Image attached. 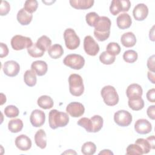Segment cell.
<instances>
[{"mask_svg":"<svg viewBox=\"0 0 155 155\" xmlns=\"http://www.w3.org/2000/svg\"><path fill=\"white\" fill-rule=\"evenodd\" d=\"M111 22L109 18L107 16H100L99 19L94 26V36L99 41L107 40L110 35V28Z\"/></svg>","mask_w":155,"mask_h":155,"instance_id":"6da1fadb","label":"cell"},{"mask_svg":"<svg viewBox=\"0 0 155 155\" xmlns=\"http://www.w3.org/2000/svg\"><path fill=\"white\" fill-rule=\"evenodd\" d=\"M49 126L54 130L58 127H65L69 122V116L64 112L56 109L51 110L48 114Z\"/></svg>","mask_w":155,"mask_h":155,"instance_id":"7a4b0ae2","label":"cell"},{"mask_svg":"<svg viewBox=\"0 0 155 155\" xmlns=\"http://www.w3.org/2000/svg\"><path fill=\"white\" fill-rule=\"evenodd\" d=\"M69 90L74 96H81L84 91V85L82 77L78 74H71L68 78Z\"/></svg>","mask_w":155,"mask_h":155,"instance_id":"3957f363","label":"cell"},{"mask_svg":"<svg viewBox=\"0 0 155 155\" xmlns=\"http://www.w3.org/2000/svg\"><path fill=\"white\" fill-rule=\"evenodd\" d=\"M101 94L107 105L114 106L119 102V95L115 88L111 85L104 87L101 90Z\"/></svg>","mask_w":155,"mask_h":155,"instance_id":"277c9868","label":"cell"},{"mask_svg":"<svg viewBox=\"0 0 155 155\" xmlns=\"http://www.w3.org/2000/svg\"><path fill=\"white\" fill-rule=\"evenodd\" d=\"M64 38L66 47L69 50H75L80 45V39L75 31L71 28H67L64 32Z\"/></svg>","mask_w":155,"mask_h":155,"instance_id":"5b68a950","label":"cell"},{"mask_svg":"<svg viewBox=\"0 0 155 155\" xmlns=\"http://www.w3.org/2000/svg\"><path fill=\"white\" fill-rule=\"evenodd\" d=\"M63 63L66 66L74 70H80L85 65V59L80 54H70L65 57Z\"/></svg>","mask_w":155,"mask_h":155,"instance_id":"8992f818","label":"cell"},{"mask_svg":"<svg viewBox=\"0 0 155 155\" xmlns=\"http://www.w3.org/2000/svg\"><path fill=\"white\" fill-rule=\"evenodd\" d=\"M11 45L15 50H21L28 48L33 44L31 39L26 36L17 35L14 36L11 39Z\"/></svg>","mask_w":155,"mask_h":155,"instance_id":"52a82bcc","label":"cell"},{"mask_svg":"<svg viewBox=\"0 0 155 155\" xmlns=\"http://www.w3.org/2000/svg\"><path fill=\"white\" fill-rule=\"evenodd\" d=\"M131 2L129 0H113L110 6V12L115 16L120 12H127L129 10Z\"/></svg>","mask_w":155,"mask_h":155,"instance_id":"ba28073f","label":"cell"},{"mask_svg":"<svg viewBox=\"0 0 155 155\" xmlns=\"http://www.w3.org/2000/svg\"><path fill=\"white\" fill-rule=\"evenodd\" d=\"M114 120L119 126L127 127L132 122V116L128 111L120 110L114 113Z\"/></svg>","mask_w":155,"mask_h":155,"instance_id":"9c48e42d","label":"cell"},{"mask_svg":"<svg viewBox=\"0 0 155 155\" xmlns=\"http://www.w3.org/2000/svg\"><path fill=\"white\" fill-rule=\"evenodd\" d=\"M84 48L85 53L92 56H96L99 51V46L90 35L86 36L84 40Z\"/></svg>","mask_w":155,"mask_h":155,"instance_id":"30bf717a","label":"cell"},{"mask_svg":"<svg viewBox=\"0 0 155 155\" xmlns=\"http://www.w3.org/2000/svg\"><path fill=\"white\" fill-rule=\"evenodd\" d=\"M66 111L73 117H78L82 116L85 111L84 106L78 102H72L68 104Z\"/></svg>","mask_w":155,"mask_h":155,"instance_id":"8fae6325","label":"cell"},{"mask_svg":"<svg viewBox=\"0 0 155 155\" xmlns=\"http://www.w3.org/2000/svg\"><path fill=\"white\" fill-rule=\"evenodd\" d=\"M2 70L5 75L10 77H14L19 73L20 65L15 61H8L4 64Z\"/></svg>","mask_w":155,"mask_h":155,"instance_id":"7c38bea8","label":"cell"},{"mask_svg":"<svg viewBox=\"0 0 155 155\" xmlns=\"http://www.w3.org/2000/svg\"><path fill=\"white\" fill-rule=\"evenodd\" d=\"M30 121L31 125L35 127L42 126L45 121V113L38 109L33 110L30 114Z\"/></svg>","mask_w":155,"mask_h":155,"instance_id":"4fadbf2b","label":"cell"},{"mask_svg":"<svg viewBox=\"0 0 155 155\" xmlns=\"http://www.w3.org/2000/svg\"><path fill=\"white\" fill-rule=\"evenodd\" d=\"M134 130L139 134H146L151 132L152 126L148 120L145 119H140L135 122Z\"/></svg>","mask_w":155,"mask_h":155,"instance_id":"5bb4252c","label":"cell"},{"mask_svg":"<svg viewBox=\"0 0 155 155\" xmlns=\"http://www.w3.org/2000/svg\"><path fill=\"white\" fill-rule=\"evenodd\" d=\"M133 15L134 18L136 21H143L148 15V8L144 4H138L134 7L133 11Z\"/></svg>","mask_w":155,"mask_h":155,"instance_id":"9a60e30c","label":"cell"},{"mask_svg":"<svg viewBox=\"0 0 155 155\" xmlns=\"http://www.w3.org/2000/svg\"><path fill=\"white\" fill-rule=\"evenodd\" d=\"M15 145L21 151H27L31 147V140L27 136L21 134L15 139Z\"/></svg>","mask_w":155,"mask_h":155,"instance_id":"2e32d148","label":"cell"},{"mask_svg":"<svg viewBox=\"0 0 155 155\" xmlns=\"http://www.w3.org/2000/svg\"><path fill=\"white\" fill-rule=\"evenodd\" d=\"M142 94V88L141 86L137 84H132L130 85L126 90V94L128 99L140 97Z\"/></svg>","mask_w":155,"mask_h":155,"instance_id":"e0dca14e","label":"cell"},{"mask_svg":"<svg viewBox=\"0 0 155 155\" xmlns=\"http://www.w3.org/2000/svg\"><path fill=\"white\" fill-rule=\"evenodd\" d=\"M31 70H32L38 76H42L46 74L48 66L47 63L44 61H36L32 62L31 65Z\"/></svg>","mask_w":155,"mask_h":155,"instance_id":"ac0fdd59","label":"cell"},{"mask_svg":"<svg viewBox=\"0 0 155 155\" xmlns=\"http://www.w3.org/2000/svg\"><path fill=\"white\" fill-rule=\"evenodd\" d=\"M116 23L117 27L122 30H125L128 28L132 23V20L130 16L127 13H124L120 14L117 19H116Z\"/></svg>","mask_w":155,"mask_h":155,"instance_id":"d6986e66","label":"cell"},{"mask_svg":"<svg viewBox=\"0 0 155 155\" xmlns=\"http://www.w3.org/2000/svg\"><path fill=\"white\" fill-rule=\"evenodd\" d=\"M69 2L74 8L85 10L91 8L94 1L93 0H70Z\"/></svg>","mask_w":155,"mask_h":155,"instance_id":"ffe728a7","label":"cell"},{"mask_svg":"<svg viewBox=\"0 0 155 155\" xmlns=\"http://www.w3.org/2000/svg\"><path fill=\"white\" fill-rule=\"evenodd\" d=\"M120 42L125 47H132L134 46L136 43V38L133 32H127L122 35L120 38Z\"/></svg>","mask_w":155,"mask_h":155,"instance_id":"44dd1931","label":"cell"},{"mask_svg":"<svg viewBox=\"0 0 155 155\" xmlns=\"http://www.w3.org/2000/svg\"><path fill=\"white\" fill-rule=\"evenodd\" d=\"M16 18L20 24L22 25H27L31 22L33 18V15L28 13L23 8L18 11Z\"/></svg>","mask_w":155,"mask_h":155,"instance_id":"7402d4cb","label":"cell"},{"mask_svg":"<svg viewBox=\"0 0 155 155\" xmlns=\"http://www.w3.org/2000/svg\"><path fill=\"white\" fill-rule=\"evenodd\" d=\"M36 145L41 149H44L47 146V136L44 130L40 129L36 131L35 135Z\"/></svg>","mask_w":155,"mask_h":155,"instance_id":"603a6c76","label":"cell"},{"mask_svg":"<svg viewBox=\"0 0 155 155\" xmlns=\"http://www.w3.org/2000/svg\"><path fill=\"white\" fill-rule=\"evenodd\" d=\"M37 104L42 109H50L53 107V101L51 97L47 95L40 96L37 101Z\"/></svg>","mask_w":155,"mask_h":155,"instance_id":"cb8c5ba5","label":"cell"},{"mask_svg":"<svg viewBox=\"0 0 155 155\" xmlns=\"http://www.w3.org/2000/svg\"><path fill=\"white\" fill-rule=\"evenodd\" d=\"M47 51L50 58L54 59L59 58L64 53V49L62 47L58 44L51 45Z\"/></svg>","mask_w":155,"mask_h":155,"instance_id":"d4e9b609","label":"cell"},{"mask_svg":"<svg viewBox=\"0 0 155 155\" xmlns=\"http://www.w3.org/2000/svg\"><path fill=\"white\" fill-rule=\"evenodd\" d=\"M24 81L28 87L35 86L37 81L36 74L32 70H27L24 74Z\"/></svg>","mask_w":155,"mask_h":155,"instance_id":"484cf974","label":"cell"},{"mask_svg":"<svg viewBox=\"0 0 155 155\" xmlns=\"http://www.w3.org/2000/svg\"><path fill=\"white\" fill-rule=\"evenodd\" d=\"M23 122L20 119L10 120L8 124V128L12 133H16L21 131L23 128Z\"/></svg>","mask_w":155,"mask_h":155,"instance_id":"4316f807","label":"cell"},{"mask_svg":"<svg viewBox=\"0 0 155 155\" xmlns=\"http://www.w3.org/2000/svg\"><path fill=\"white\" fill-rule=\"evenodd\" d=\"M36 45L44 51H45L48 50V48L51 47V39L45 35H43L41 36L36 42Z\"/></svg>","mask_w":155,"mask_h":155,"instance_id":"83f0119b","label":"cell"},{"mask_svg":"<svg viewBox=\"0 0 155 155\" xmlns=\"http://www.w3.org/2000/svg\"><path fill=\"white\" fill-rule=\"evenodd\" d=\"M90 119L92 124V133L99 131L103 126V118L99 115H94Z\"/></svg>","mask_w":155,"mask_h":155,"instance_id":"f1b7e54d","label":"cell"},{"mask_svg":"<svg viewBox=\"0 0 155 155\" xmlns=\"http://www.w3.org/2000/svg\"><path fill=\"white\" fill-rule=\"evenodd\" d=\"M128 104L129 107L134 111H139L142 110L144 107V101L142 98L138 97L135 99H128Z\"/></svg>","mask_w":155,"mask_h":155,"instance_id":"f546056e","label":"cell"},{"mask_svg":"<svg viewBox=\"0 0 155 155\" xmlns=\"http://www.w3.org/2000/svg\"><path fill=\"white\" fill-rule=\"evenodd\" d=\"M96 150V145L92 142H85L81 147V152L84 155L94 154Z\"/></svg>","mask_w":155,"mask_h":155,"instance_id":"4dcf8cb0","label":"cell"},{"mask_svg":"<svg viewBox=\"0 0 155 155\" xmlns=\"http://www.w3.org/2000/svg\"><path fill=\"white\" fill-rule=\"evenodd\" d=\"M137 52L133 50H127L123 54V59L127 63H134L137 61Z\"/></svg>","mask_w":155,"mask_h":155,"instance_id":"1f68e13d","label":"cell"},{"mask_svg":"<svg viewBox=\"0 0 155 155\" xmlns=\"http://www.w3.org/2000/svg\"><path fill=\"white\" fill-rule=\"evenodd\" d=\"M27 52L28 54L33 58H39L42 57L44 55L45 51L40 49L36 45V43H34L32 44L31 46L27 48Z\"/></svg>","mask_w":155,"mask_h":155,"instance_id":"d6a6232c","label":"cell"},{"mask_svg":"<svg viewBox=\"0 0 155 155\" xmlns=\"http://www.w3.org/2000/svg\"><path fill=\"white\" fill-rule=\"evenodd\" d=\"M115 56L111 55L107 51H103L99 56L100 61L105 65H111L115 61Z\"/></svg>","mask_w":155,"mask_h":155,"instance_id":"836d02e7","label":"cell"},{"mask_svg":"<svg viewBox=\"0 0 155 155\" xmlns=\"http://www.w3.org/2000/svg\"><path fill=\"white\" fill-rule=\"evenodd\" d=\"M38 2L36 0H27L24 5V8L28 13L32 14L38 8Z\"/></svg>","mask_w":155,"mask_h":155,"instance_id":"e575fe53","label":"cell"},{"mask_svg":"<svg viewBox=\"0 0 155 155\" xmlns=\"http://www.w3.org/2000/svg\"><path fill=\"white\" fill-rule=\"evenodd\" d=\"M4 114L7 117H16L19 114V109L15 105H10L4 108Z\"/></svg>","mask_w":155,"mask_h":155,"instance_id":"d590c367","label":"cell"},{"mask_svg":"<svg viewBox=\"0 0 155 155\" xmlns=\"http://www.w3.org/2000/svg\"><path fill=\"white\" fill-rule=\"evenodd\" d=\"M135 143L138 145L142 150L143 154H147L150 151L151 147L147 139L143 138L137 139L135 141Z\"/></svg>","mask_w":155,"mask_h":155,"instance_id":"8d00e7d4","label":"cell"},{"mask_svg":"<svg viewBox=\"0 0 155 155\" xmlns=\"http://www.w3.org/2000/svg\"><path fill=\"white\" fill-rule=\"evenodd\" d=\"M99 17L100 16L96 12H90L86 15L85 20L88 25L94 27L99 19Z\"/></svg>","mask_w":155,"mask_h":155,"instance_id":"74e56055","label":"cell"},{"mask_svg":"<svg viewBox=\"0 0 155 155\" xmlns=\"http://www.w3.org/2000/svg\"><path fill=\"white\" fill-rule=\"evenodd\" d=\"M121 50L120 45L116 42H110L106 48V51L111 55L116 56L120 53Z\"/></svg>","mask_w":155,"mask_h":155,"instance_id":"f35d334b","label":"cell"},{"mask_svg":"<svg viewBox=\"0 0 155 155\" xmlns=\"http://www.w3.org/2000/svg\"><path fill=\"white\" fill-rule=\"evenodd\" d=\"M78 125L84 128L88 133H92V124L91 119L87 117L81 118L77 122Z\"/></svg>","mask_w":155,"mask_h":155,"instance_id":"ab89813d","label":"cell"},{"mask_svg":"<svg viewBox=\"0 0 155 155\" xmlns=\"http://www.w3.org/2000/svg\"><path fill=\"white\" fill-rule=\"evenodd\" d=\"M126 154H135V155H142L143 154V152L140 147L134 143L129 145L126 149Z\"/></svg>","mask_w":155,"mask_h":155,"instance_id":"60d3db41","label":"cell"},{"mask_svg":"<svg viewBox=\"0 0 155 155\" xmlns=\"http://www.w3.org/2000/svg\"><path fill=\"white\" fill-rule=\"evenodd\" d=\"M10 10V5L6 1H2L0 5V15L1 16L6 15Z\"/></svg>","mask_w":155,"mask_h":155,"instance_id":"b9f144b4","label":"cell"},{"mask_svg":"<svg viewBox=\"0 0 155 155\" xmlns=\"http://www.w3.org/2000/svg\"><path fill=\"white\" fill-rule=\"evenodd\" d=\"M0 48H1V53H0V57L4 58L8 55V48L6 44L1 42L0 44Z\"/></svg>","mask_w":155,"mask_h":155,"instance_id":"7bdbcfd3","label":"cell"},{"mask_svg":"<svg viewBox=\"0 0 155 155\" xmlns=\"http://www.w3.org/2000/svg\"><path fill=\"white\" fill-rule=\"evenodd\" d=\"M147 98L148 101L151 102H155V89L153 88L152 89L149 90L146 94Z\"/></svg>","mask_w":155,"mask_h":155,"instance_id":"ee69618b","label":"cell"},{"mask_svg":"<svg viewBox=\"0 0 155 155\" xmlns=\"http://www.w3.org/2000/svg\"><path fill=\"white\" fill-rule=\"evenodd\" d=\"M147 67L150 71L154 72V55H152L148 59Z\"/></svg>","mask_w":155,"mask_h":155,"instance_id":"f6af8a7d","label":"cell"},{"mask_svg":"<svg viewBox=\"0 0 155 155\" xmlns=\"http://www.w3.org/2000/svg\"><path fill=\"white\" fill-rule=\"evenodd\" d=\"M148 116L152 120L155 119V105L150 106L147 110Z\"/></svg>","mask_w":155,"mask_h":155,"instance_id":"bcb514c9","label":"cell"},{"mask_svg":"<svg viewBox=\"0 0 155 155\" xmlns=\"http://www.w3.org/2000/svg\"><path fill=\"white\" fill-rule=\"evenodd\" d=\"M147 140L148 141L151 147V149H154L155 148V143H154V136L152 135L150 137H148L147 138Z\"/></svg>","mask_w":155,"mask_h":155,"instance_id":"7dc6e473","label":"cell"},{"mask_svg":"<svg viewBox=\"0 0 155 155\" xmlns=\"http://www.w3.org/2000/svg\"><path fill=\"white\" fill-rule=\"evenodd\" d=\"M148 79L153 83V84H155V81H154V72H152V71H148Z\"/></svg>","mask_w":155,"mask_h":155,"instance_id":"c3c4849f","label":"cell"},{"mask_svg":"<svg viewBox=\"0 0 155 155\" xmlns=\"http://www.w3.org/2000/svg\"><path fill=\"white\" fill-rule=\"evenodd\" d=\"M154 26H153L151 30L150 31V35H149V37L150 39L152 41H154Z\"/></svg>","mask_w":155,"mask_h":155,"instance_id":"681fc988","label":"cell"},{"mask_svg":"<svg viewBox=\"0 0 155 155\" xmlns=\"http://www.w3.org/2000/svg\"><path fill=\"white\" fill-rule=\"evenodd\" d=\"M99 154H113V153L110 150H104L103 151H101Z\"/></svg>","mask_w":155,"mask_h":155,"instance_id":"f907efd6","label":"cell"},{"mask_svg":"<svg viewBox=\"0 0 155 155\" xmlns=\"http://www.w3.org/2000/svg\"><path fill=\"white\" fill-rule=\"evenodd\" d=\"M62 154H76V152L74 151H73V150H67L66 151L62 153Z\"/></svg>","mask_w":155,"mask_h":155,"instance_id":"816d5d0a","label":"cell"}]
</instances>
